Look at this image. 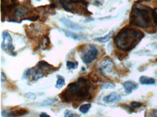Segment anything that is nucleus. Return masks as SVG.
I'll return each instance as SVG.
<instances>
[{
  "label": "nucleus",
  "mask_w": 157,
  "mask_h": 117,
  "mask_svg": "<svg viewBox=\"0 0 157 117\" xmlns=\"http://www.w3.org/2000/svg\"><path fill=\"white\" fill-rule=\"evenodd\" d=\"M92 84L84 77H79L76 81L70 83L68 88L64 90L59 98L65 103H73V106L77 108L76 105L82 101H91L93 100Z\"/></svg>",
  "instance_id": "f257e3e1"
},
{
  "label": "nucleus",
  "mask_w": 157,
  "mask_h": 117,
  "mask_svg": "<svg viewBox=\"0 0 157 117\" xmlns=\"http://www.w3.org/2000/svg\"><path fill=\"white\" fill-rule=\"evenodd\" d=\"M143 37L144 33L141 30L125 27L116 35L114 41L119 50L128 52L136 46Z\"/></svg>",
  "instance_id": "f03ea898"
},
{
  "label": "nucleus",
  "mask_w": 157,
  "mask_h": 117,
  "mask_svg": "<svg viewBox=\"0 0 157 117\" xmlns=\"http://www.w3.org/2000/svg\"><path fill=\"white\" fill-rule=\"evenodd\" d=\"M143 7L134 5L130 15V25H135L147 30L150 33L151 30L156 31L153 28V20L152 18V8L147 6H142Z\"/></svg>",
  "instance_id": "7ed1b4c3"
},
{
  "label": "nucleus",
  "mask_w": 157,
  "mask_h": 117,
  "mask_svg": "<svg viewBox=\"0 0 157 117\" xmlns=\"http://www.w3.org/2000/svg\"><path fill=\"white\" fill-rule=\"evenodd\" d=\"M79 53L80 54V58L83 64L89 65L97 58L99 55V50L96 46L94 44H86L78 47Z\"/></svg>",
  "instance_id": "20e7f679"
},
{
  "label": "nucleus",
  "mask_w": 157,
  "mask_h": 117,
  "mask_svg": "<svg viewBox=\"0 0 157 117\" xmlns=\"http://www.w3.org/2000/svg\"><path fill=\"white\" fill-rule=\"evenodd\" d=\"M2 38L3 41L1 43V48L7 54L15 56V54H13V53H15V46L13 45V39L10 33L7 31H4L2 33Z\"/></svg>",
  "instance_id": "39448f33"
},
{
  "label": "nucleus",
  "mask_w": 157,
  "mask_h": 117,
  "mask_svg": "<svg viewBox=\"0 0 157 117\" xmlns=\"http://www.w3.org/2000/svg\"><path fill=\"white\" fill-rule=\"evenodd\" d=\"M99 67L101 74L106 77V73H111V72H113L114 63L112 59L108 57H106L104 58H103V59L101 60Z\"/></svg>",
  "instance_id": "423d86ee"
},
{
  "label": "nucleus",
  "mask_w": 157,
  "mask_h": 117,
  "mask_svg": "<svg viewBox=\"0 0 157 117\" xmlns=\"http://www.w3.org/2000/svg\"><path fill=\"white\" fill-rule=\"evenodd\" d=\"M121 100V97L119 95L117 92H111L109 95H106L103 97V101L106 104H114V103H117L120 102Z\"/></svg>",
  "instance_id": "0eeeda50"
},
{
  "label": "nucleus",
  "mask_w": 157,
  "mask_h": 117,
  "mask_svg": "<svg viewBox=\"0 0 157 117\" xmlns=\"http://www.w3.org/2000/svg\"><path fill=\"white\" fill-rule=\"evenodd\" d=\"M59 20H60V22H62L65 26L68 27V28H70V29L79 30H83V28H84L83 26H80V25H79L78 24L73 22V21L70 20L68 19V18H62Z\"/></svg>",
  "instance_id": "6e6552de"
},
{
  "label": "nucleus",
  "mask_w": 157,
  "mask_h": 117,
  "mask_svg": "<svg viewBox=\"0 0 157 117\" xmlns=\"http://www.w3.org/2000/svg\"><path fill=\"white\" fill-rule=\"evenodd\" d=\"M123 86L127 94L132 93L134 90H137L138 88V85L134 81H130V80L125 81V83H123Z\"/></svg>",
  "instance_id": "1a4fd4ad"
},
{
  "label": "nucleus",
  "mask_w": 157,
  "mask_h": 117,
  "mask_svg": "<svg viewBox=\"0 0 157 117\" xmlns=\"http://www.w3.org/2000/svg\"><path fill=\"white\" fill-rule=\"evenodd\" d=\"M63 32L65 33V36L68 38L73 39L74 41H83L84 39V38L81 36V35H79L77 33H73V32L70 31V30H63Z\"/></svg>",
  "instance_id": "9d476101"
},
{
  "label": "nucleus",
  "mask_w": 157,
  "mask_h": 117,
  "mask_svg": "<svg viewBox=\"0 0 157 117\" xmlns=\"http://www.w3.org/2000/svg\"><path fill=\"white\" fill-rule=\"evenodd\" d=\"M139 82L141 85H151L156 83V80L152 77H147V76H141L139 78Z\"/></svg>",
  "instance_id": "9b49d317"
},
{
  "label": "nucleus",
  "mask_w": 157,
  "mask_h": 117,
  "mask_svg": "<svg viewBox=\"0 0 157 117\" xmlns=\"http://www.w3.org/2000/svg\"><path fill=\"white\" fill-rule=\"evenodd\" d=\"M13 111V114L15 117H20L25 115L28 114L29 113L28 109H25V108H18L15 110L12 111Z\"/></svg>",
  "instance_id": "f8f14e48"
},
{
  "label": "nucleus",
  "mask_w": 157,
  "mask_h": 117,
  "mask_svg": "<svg viewBox=\"0 0 157 117\" xmlns=\"http://www.w3.org/2000/svg\"><path fill=\"white\" fill-rule=\"evenodd\" d=\"M50 46V39L48 36H44L42 39L39 41V46L42 48V49L46 50L49 48Z\"/></svg>",
  "instance_id": "ddd939ff"
},
{
  "label": "nucleus",
  "mask_w": 157,
  "mask_h": 117,
  "mask_svg": "<svg viewBox=\"0 0 157 117\" xmlns=\"http://www.w3.org/2000/svg\"><path fill=\"white\" fill-rule=\"evenodd\" d=\"M113 33H114L113 31H111L110 33H108L107 35H106V36H103V37L96 38V39H94V41H97V42H99V43H106V42L109 41H110V39H112Z\"/></svg>",
  "instance_id": "4468645a"
},
{
  "label": "nucleus",
  "mask_w": 157,
  "mask_h": 117,
  "mask_svg": "<svg viewBox=\"0 0 157 117\" xmlns=\"http://www.w3.org/2000/svg\"><path fill=\"white\" fill-rule=\"evenodd\" d=\"M142 106H143L142 103L137 102V101H133V102H132L130 104V106H125V108H126L128 111H131V112H132V111L141 108Z\"/></svg>",
  "instance_id": "2eb2a0df"
},
{
  "label": "nucleus",
  "mask_w": 157,
  "mask_h": 117,
  "mask_svg": "<svg viewBox=\"0 0 157 117\" xmlns=\"http://www.w3.org/2000/svg\"><path fill=\"white\" fill-rule=\"evenodd\" d=\"M65 80L62 76L60 75H57V82H56V85H55V88H57V89H61L65 86Z\"/></svg>",
  "instance_id": "dca6fc26"
},
{
  "label": "nucleus",
  "mask_w": 157,
  "mask_h": 117,
  "mask_svg": "<svg viewBox=\"0 0 157 117\" xmlns=\"http://www.w3.org/2000/svg\"><path fill=\"white\" fill-rule=\"evenodd\" d=\"M91 108V103H85V104H82L81 106L79 107V111L80 113H83V114H86L89 111L90 109Z\"/></svg>",
  "instance_id": "f3484780"
},
{
  "label": "nucleus",
  "mask_w": 157,
  "mask_h": 117,
  "mask_svg": "<svg viewBox=\"0 0 157 117\" xmlns=\"http://www.w3.org/2000/svg\"><path fill=\"white\" fill-rule=\"evenodd\" d=\"M101 88L102 89H114L115 88V84L112 82H103L101 84Z\"/></svg>",
  "instance_id": "a211bd4d"
},
{
  "label": "nucleus",
  "mask_w": 157,
  "mask_h": 117,
  "mask_svg": "<svg viewBox=\"0 0 157 117\" xmlns=\"http://www.w3.org/2000/svg\"><path fill=\"white\" fill-rule=\"evenodd\" d=\"M66 65H67V68H68L69 70H70V69H77V67H78V62H72V61H67Z\"/></svg>",
  "instance_id": "6ab92c4d"
},
{
  "label": "nucleus",
  "mask_w": 157,
  "mask_h": 117,
  "mask_svg": "<svg viewBox=\"0 0 157 117\" xmlns=\"http://www.w3.org/2000/svg\"><path fill=\"white\" fill-rule=\"evenodd\" d=\"M114 54H115L116 57L119 59H120V60H123V59H124L125 57H127V53L124 52V51H120H120H116Z\"/></svg>",
  "instance_id": "aec40b11"
},
{
  "label": "nucleus",
  "mask_w": 157,
  "mask_h": 117,
  "mask_svg": "<svg viewBox=\"0 0 157 117\" xmlns=\"http://www.w3.org/2000/svg\"><path fill=\"white\" fill-rule=\"evenodd\" d=\"M1 116L2 117H15L13 114V111L10 109H3L1 111Z\"/></svg>",
  "instance_id": "412c9836"
},
{
  "label": "nucleus",
  "mask_w": 157,
  "mask_h": 117,
  "mask_svg": "<svg viewBox=\"0 0 157 117\" xmlns=\"http://www.w3.org/2000/svg\"><path fill=\"white\" fill-rule=\"evenodd\" d=\"M88 77L90 78V80L93 82V83H97V82L99 81V77L96 74H95L94 72H91V73L88 74Z\"/></svg>",
  "instance_id": "4be33fe9"
},
{
  "label": "nucleus",
  "mask_w": 157,
  "mask_h": 117,
  "mask_svg": "<svg viewBox=\"0 0 157 117\" xmlns=\"http://www.w3.org/2000/svg\"><path fill=\"white\" fill-rule=\"evenodd\" d=\"M64 117H80V115L73 113L70 110H66V111L65 112V116Z\"/></svg>",
  "instance_id": "5701e85b"
},
{
  "label": "nucleus",
  "mask_w": 157,
  "mask_h": 117,
  "mask_svg": "<svg viewBox=\"0 0 157 117\" xmlns=\"http://www.w3.org/2000/svg\"><path fill=\"white\" fill-rule=\"evenodd\" d=\"M152 18H153V23L155 25H157V13L156 11V9H152L151 10Z\"/></svg>",
  "instance_id": "b1692460"
},
{
  "label": "nucleus",
  "mask_w": 157,
  "mask_h": 117,
  "mask_svg": "<svg viewBox=\"0 0 157 117\" xmlns=\"http://www.w3.org/2000/svg\"><path fill=\"white\" fill-rule=\"evenodd\" d=\"M25 97L30 100H33L36 98V94L33 93V92H28V93L25 95Z\"/></svg>",
  "instance_id": "393cba45"
},
{
  "label": "nucleus",
  "mask_w": 157,
  "mask_h": 117,
  "mask_svg": "<svg viewBox=\"0 0 157 117\" xmlns=\"http://www.w3.org/2000/svg\"><path fill=\"white\" fill-rule=\"evenodd\" d=\"M7 80V77H6L5 74L3 73L2 72H1V83H4V82L6 81Z\"/></svg>",
  "instance_id": "a878e982"
},
{
  "label": "nucleus",
  "mask_w": 157,
  "mask_h": 117,
  "mask_svg": "<svg viewBox=\"0 0 157 117\" xmlns=\"http://www.w3.org/2000/svg\"><path fill=\"white\" fill-rule=\"evenodd\" d=\"M39 117H51L49 114H47L46 113H45V112H42V113H40V115H39Z\"/></svg>",
  "instance_id": "bb28decb"
},
{
  "label": "nucleus",
  "mask_w": 157,
  "mask_h": 117,
  "mask_svg": "<svg viewBox=\"0 0 157 117\" xmlns=\"http://www.w3.org/2000/svg\"><path fill=\"white\" fill-rule=\"evenodd\" d=\"M153 115L154 117H157V111H153Z\"/></svg>",
  "instance_id": "cd10ccee"
},
{
  "label": "nucleus",
  "mask_w": 157,
  "mask_h": 117,
  "mask_svg": "<svg viewBox=\"0 0 157 117\" xmlns=\"http://www.w3.org/2000/svg\"><path fill=\"white\" fill-rule=\"evenodd\" d=\"M36 1H41V0H36Z\"/></svg>",
  "instance_id": "c85d7f7f"
},
{
  "label": "nucleus",
  "mask_w": 157,
  "mask_h": 117,
  "mask_svg": "<svg viewBox=\"0 0 157 117\" xmlns=\"http://www.w3.org/2000/svg\"><path fill=\"white\" fill-rule=\"evenodd\" d=\"M87 1H91V0H87Z\"/></svg>",
  "instance_id": "c756f323"
}]
</instances>
